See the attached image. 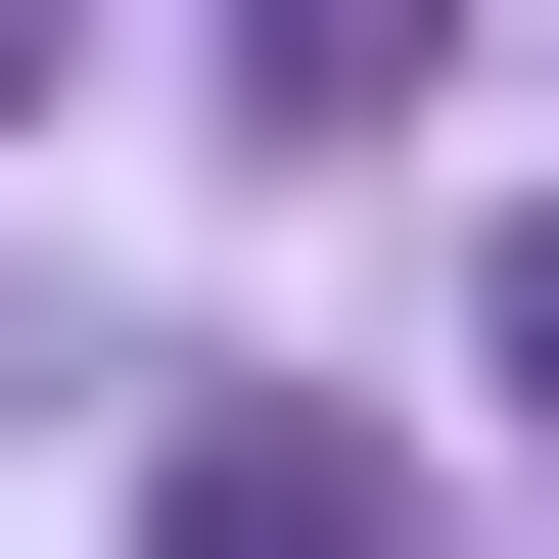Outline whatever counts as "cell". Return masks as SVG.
Listing matches in <instances>:
<instances>
[{"instance_id":"obj_1","label":"cell","mask_w":559,"mask_h":559,"mask_svg":"<svg viewBox=\"0 0 559 559\" xmlns=\"http://www.w3.org/2000/svg\"><path fill=\"white\" fill-rule=\"evenodd\" d=\"M140 559H373V419H187V466H140Z\"/></svg>"},{"instance_id":"obj_2","label":"cell","mask_w":559,"mask_h":559,"mask_svg":"<svg viewBox=\"0 0 559 559\" xmlns=\"http://www.w3.org/2000/svg\"><path fill=\"white\" fill-rule=\"evenodd\" d=\"M513 419H559V234H513Z\"/></svg>"},{"instance_id":"obj_3","label":"cell","mask_w":559,"mask_h":559,"mask_svg":"<svg viewBox=\"0 0 559 559\" xmlns=\"http://www.w3.org/2000/svg\"><path fill=\"white\" fill-rule=\"evenodd\" d=\"M0 47H47V0H0Z\"/></svg>"}]
</instances>
